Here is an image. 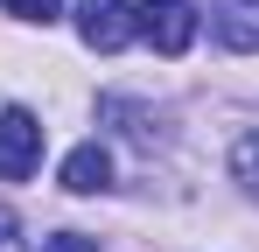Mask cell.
Instances as JSON below:
<instances>
[{
	"label": "cell",
	"instance_id": "6da1fadb",
	"mask_svg": "<svg viewBox=\"0 0 259 252\" xmlns=\"http://www.w3.org/2000/svg\"><path fill=\"white\" fill-rule=\"evenodd\" d=\"M133 35L154 42L161 56H182L196 42V7L189 0H133Z\"/></svg>",
	"mask_w": 259,
	"mask_h": 252
},
{
	"label": "cell",
	"instance_id": "7a4b0ae2",
	"mask_svg": "<svg viewBox=\"0 0 259 252\" xmlns=\"http://www.w3.org/2000/svg\"><path fill=\"white\" fill-rule=\"evenodd\" d=\"M35 168H42V119L21 112V105H7L0 112V175L7 182H28Z\"/></svg>",
	"mask_w": 259,
	"mask_h": 252
},
{
	"label": "cell",
	"instance_id": "3957f363",
	"mask_svg": "<svg viewBox=\"0 0 259 252\" xmlns=\"http://www.w3.org/2000/svg\"><path fill=\"white\" fill-rule=\"evenodd\" d=\"M77 35H84V49H98V56L126 49L133 42V0H77Z\"/></svg>",
	"mask_w": 259,
	"mask_h": 252
},
{
	"label": "cell",
	"instance_id": "277c9868",
	"mask_svg": "<svg viewBox=\"0 0 259 252\" xmlns=\"http://www.w3.org/2000/svg\"><path fill=\"white\" fill-rule=\"evenodd\" d=\"M210 14V35L238 56H259V0H203Z\"/></svg>",
	"mask_w": 259,
	"mask_h": 252
},
{
	"label": "cell",
	"instance_id": "5b68a950",
	"mask_svg": "<svg viewBox=\"0 0 259 252\" xmlns=\"http://www.w3.org/2000/svg\"><path fill=\"white\" fill-rule=\"evenodd\" d=\"M63 189H70V196H98V189H112V154H105L98 140L70 147V154H63Z\"/></svg>",
	"mask_w": 259,
	"mask_h": 252
},
{
	"label": "cell",
	"instance_id": "8992f818",
	"mask_svg": "<svg viewBox=\"0 0 259 252\" xmlns=\"http://www.w3.org/2000/svg\"><path fill=\"white\" fill-rule=\"evenodd\" d=\"M231 182H238V189L259 203V133H245V140L231 147Z\"/></svg>",
	"mask_w": 259,
	"mask_h": 252
},
{
	"label": "cell",
	"instance_id": "52a82bcc",
	"mask_svg": "<svg viewBox=\"0 0 259 252\" xmlns=\"http://www.w3.org/2000/svg\"><path fill=\"white\" fill-rule=\"evenodd\" d=\"M0 7H7L14 21H56V14H63V0H0Z\"/></svg>",
	"mask_w": 259,
	"mask_h": 252
},
{
	"label": "cell",
	"instance_id": "ba28073f",
	"mask_svg": "<svg viewBox=\"0 0 259 252\" xmlns=\"http://www.w3.org/2000/svg\"><path fill=\"white\" fill-rule=\"evenodd\" d=\"M42 252H98V238H84V231H56Z\"/></svg>",
	"mask_w": 259,
	"mask_h": 252
},
{
	"label": "cell",
	"instance_id": "9c48e42d",
	"mask_svg": "<svg viewBox=\"0 0 259 252\" xmlns=\"http://www.w3.org/2000/svg\"><path fill=\"white\" fill-rule=\"evenodd\" d=\"M0 252H28V238H21V224L0 210Z\"/></svg>",
	"mask_w": 259,
	"mask_h": 252
}]
</instances>
